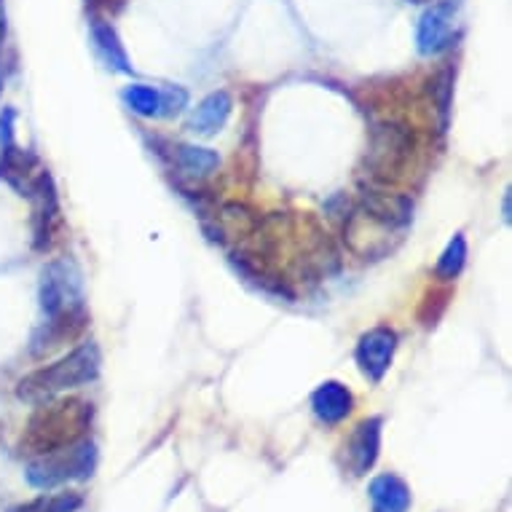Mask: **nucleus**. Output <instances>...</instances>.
Listing matches in <instances>:
<instances>
[{
  "label": "nucleus",
  "mask_w": 512,
  "mask_h": 512,
  "mask_svg": "<svg viewBox=\"0 0 512 512\" xmlns=\"http://www.w3.org/2000/svg\"><path fill=\"white\" fill-rule=\"evenodd\" d=\"M94 41H97V46H100V51L105 54V59H108L113 68L126 70L124 51H121L116 35H113V30L108 25H94Z\"/></svg>",
  "instance_id": "obj_16"
},
{
  "label": "nucleus",
  "mask_w": 512,
  "mask_h": 512,
  "mask_svg": "<svg viewBox=\"0 0 512 512\" xmlns=\"http://www.w3.org/2000/svg\"><path fill=\"white\" fill-rule=\"evenodd\" d=\"M94 408L81 397L49 400L27 421V429L19 440V451L27 456H46L70 445L81 443L92 427Z\"/></svg>",
  "instance_id": "obj_1"
},
{
  "label": "nucleus",
  "mask_w": 512,
  "mask_h": 512,
  "mask_svg": "<svg viewBox=\"0 0 512 512\" xmlns=\"http://www.w3.org/2000/svg\"><path fill=\"white\" fill-rule=\"evenodd\" d=\"M231 108H234V102H231V97H228L226 92L210 94V97L194 110V116L188 121V129L204 137L215 135L220 126L226 124L228 116H231Z\"/></svg>",
  "instance_id": "obj_12"
},
{
  "label": "nucleus",
  "mask_w": 512,
  "mask_h": 512,
  "mask_svg": "<svg viewBox=\"0 0 512 512\" xmlns=\"http://www.w3.org/2000/svg\"><path fill=\"white\" fill-rule=\"evenodd\" d=\"M454 38V14L451 6H435L421 17L419 25V49L424 54H437L451 46Z\"/></svg>",
  "instance_id": "obj_11"
},
{
  "label": "nucleus",
  "mask_w": 512,
  "mask_h": 512,
  "mask_svg": "<svg viewBox=\"0 0 512 512\" xmlns=\"http://www.w3.org/2000/svg\"><path fill=\"white\" fill-rule=\"evenodd\" d=\"M81 507V496L78 494H59L54 496L49 504H46V510L43 512H76Z\"/></svg>",
  "instance_id": "obj_17"
},
{
  "label": "nucleus",
  "mask_w": 512,
  "mask_h": 512,
  "mask_svg": "<svg viewBox=\"0 0 512 512\" xmlns=\"http://www.w3.org/2000/svg\"><path fill=\"white\" fill-rule=\"evenodd\" d=\"M311 408H314V416L325 424H341V421L352 413L354 397L352 392L338 384V381H325L322 387L314 392L311 397Z\"/></svg>",
  "instance_id": "obj_10"
},
{
  "label": "nucleus",
  "mask_w": 512,
  "mask_h": 512,
  "mask_svg": "<svg viewBox=\"0 0 512 512\" xmlns=\"http://www.w3.org/2000/svg\"><path fill=\"white\" fill-rule=\"evenodd\" d=\"M378 451H381V419L360 421L344 445L349 472L362 478L378 462Z\"/></svg>",
  "instance_id": "obj_7"
},
{
  "label": "nucleus",
  "mask_w": 512,
  "mask_h": 512,
  "mask_svg": "<svg viewBox=\"0 0 512 512\" xmlns=\"http://www.w3.org/2000/svg\"><path fill=\"white\" fill-rule=\"evenodd\" d=\"M397 349V333L392 328H373L357 344V365L370 381H381L392 365Z\"/></svg>",
  "instance_id": "obj_6"
},
{
  "label": "nucleus",
  "mask_w": 512,
  "mask_h": 512,
  "mask_svg": "<svg viewBox=\"0 0 512 512\" xmlns=\"http://www.w3.org/2000/svg\"><path fill=\"white\" fill-rule=\"evenodd\" d=\"M416 161V132L405 121L389 118L373 129L370 151L365 159L370 185L376 188H395L405 183Z\"/></svg>",
  "instance_id": "obj_3"
},
{
  "label": "nucleus",
  "mask_w": 512,
  "mask_h": 512,
  "mask_svg": "<svg viewBox=\"0 0 512 512\" xmlns=\"http://www.w3.org/2000/svg\"><path fill=\"white\" fill-rule=\"evenodd\" d=\"M41 306L46 311V317L70 309V306H81L78 277H70L65 263H51L49 269L43 271Z\"/></svg>",
  "instance_id": "obj_8"
},
{
  "label": "nucleus",
  "mask_w": 512,
  "mask_h": 512,
  "mask_svg": "<svg viewBox=\"0 0 512 512\" xmlns=\"http://www.w3.org/2000/svg\"><path fill=\"white\" fill-rule=\"evenodd\" d=\"M94 467H97V448L89 440L54 451V454L35 456L33 462L27 464L25 478L33 488H54L68 483V480H86L92 478Z\"/></svg>",
  "instance_id": "obj_4"
},
{
  "label": "nucleus",
  "mask_w": 512,
  "mask_h": 512,
  "mask_svg": "<svg viewBox=\"0 0 512 512\" xmlns=\"http://www.w3.org/2000/svg\"><path fill=\"white\" fill-rule=\"evenodd\" d=\"M464 261H467V242L464 236H454V242L445 247V252L440 255V261L435 266V274L440 279H456L459 271L464 269Z\"/></svg>",
  "instance_id": "obj_15"
},
{
  "label": "nucleus",
  "mask_w": 512,
  "mask_h": 512,
  "mask_svg": "<svg viewBox=\"0 0 512 512\" xmlns=\"http://www.w3.org/2000/svg\"><path fill=\"white\" fill-rule=\"evenodd\" d=\"M124 100L137 116H159L161 113V92L151 89V86H129L124 92Z\"/></svg>",
  "instance_id": "obj_14"
},
{
  "label": "nucleus",
  "mask_w": 512,
  "mask_h": 512,
  "mask_svg": "<svg viewBox=\"0 0 512 512\" xmlns=\"http://www.w3.org/2000/svg\"><path fill=\"white\" fill-rule=\"evenodd\" d=\"M97 376H100V349L89 341V344L73 349L68 357L51 362L46 368L33 370L30 376L22 378L17 384V397L33 405L49 403L62 392L92 384Z\"/></svg>",
  "instance_id": "obj_2"
},
{
  "label": "nucleus",
  "mask_w": 512,
  "mask_h": 512,
  "mask_svg": "<svg viewBox=\"0 0 512 512\" xmlns=\"http://www.w3.org/2000/svg\"><path fill=\"white\" fill-rule=\"evenodd\" d=\"M172 159H175V167L183 175L196 177V180L210 177L220 164L218 153L207 151V148H196V145H175L172 148Z\"/></svg>",
  "instance_id": "obj_13"
},
{
  "label": "nucleus",
  "mask_w": 512,
  "mask_h": 512,
  "mask_svg": "<svg viewBox=\"0 0 512 512\" xmlns=\"http://www.w3.org/2000/svg\"><path fill=\"white\" fill-rule=\"evenodd\" d=\"M370 507L373 512H408L411 510V488L403 478H397L392 472L378 475L370 480L368 486Z\"/></svg>",
  "instance_id": "obj_9"
},
{
  "label": "nucleus",
  "mask_w": 512,
  "mask_h": 512,
  "mask_svg": "<svg viewBox=\"0 0 512 512\" xmlns=\"http://www.w3.org/2000/svg\"><path fill=\"white\" fill-rule=\"evenodd\" d=\"M416 3H421V0H416Z\"/></svg>",
  "instance_id": "obj_18"
},
{
  "label": "nucleus",
  "mask_w": 512,
  "mask_h": 512,
  "mask_svg": "<svg viewBox=\"0 0 512 512\" xmlns=\"http://www.w3.org/2000/svg\"><path fill=\"white\" fill-rule=\"evenodd\" d=\"M86 325H89V314L84 311V306H70L59 314H51L49 322H43L41 330L30 341V357L33 360L49 357L68 341H76L86 330Z\"/></svg>",
  "instance_id": "obj_5"
}]
</instances>
